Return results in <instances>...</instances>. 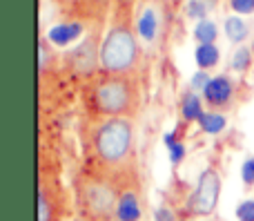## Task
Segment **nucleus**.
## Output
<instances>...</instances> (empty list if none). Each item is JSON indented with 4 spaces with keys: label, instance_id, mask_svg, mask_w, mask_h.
<instances>
[{
    "label": "nucleus",
    "instance_id": "1",
    "mask_svg": "<svg viewBox=\"0 0 254 221\" xmlns=\"http://www.w3.org/2000/svg\"><path fill=\"white\" fill-rule=\"evenodd\" d=\"M92 172L112 179L116 186H134L136 181V141L131 119H103L89 134Z\"/></svg>",
    "mask_w": 254,
    "mask_h": 221
},
{
    "label": "nucleus",
    "instance_id": "2",
    "mask_svg": "<svg viewBox=\"0 0 254 221\" xmlns=\"http://www.w3.org/2000/svg\"><path fill=\"white\" fill-rule=\"evenodd\" d=\"M136 36L138 31L134 25L131 4L119 0L101 43V70L105 74H134V70L140 63V47Z\"/></svg>",
    "mask_w": 254,
    "mask_h": 221
},
{
    "label": "nucleus",
    "instance_id": "3",
    "mask_svg": "<svg viewBox=\"0 0 254 221\" xmlns=\"http://www.w3.org/2000/svg\"><path fill=\"white\" fill-rule=\"evenodd\" d=\"M89 107L103 119H134L140 107V94L134 76L105 74L89 85Z\"/></svg>",
    "mask_w": 254,
    "mask_h": 221
},
{
    "label": "nucleus",
    "instance_id": "4",
    "mask_svg": "<svg viewBox=\"0 0 254 221\" xmlns=\"http://www.w3.org/2000/svg\"><path fill=\"white\" fill-rule=\"evenodd\" d=\"M121 188L98 172H83L76 179V201L85 221H116Z\"/></svg>",
    "mask_w": 254,
    "mask_h": 221
},
{
    "label": "nucleus",
    "instance_id": "5",
    "mask_svg": "<svg viewBox=\"0 0 254 221\" xmlns=\"http://www.w3.org/2000/svg\"><path fill=\"white\" fill-rule=\"evenodd\" d=\"M219 197H221V172L219 168L210 165L201 172L198 183L194 188V192L188 199V215H201L207 217L216 210L219 206Z\"/></svg>",
    "mask_w": 254,
    "mask_h": 221
},
{
    "label": "nucleus",
    "instance_id": "6",
    "mask_svg": "<svg viewBox=\"0 0 254 221\" xmlns=\"http://www.w3.org/2000/svg\"><path fill=\"white\" fill-rule=\"evenodd\" d=\"M101 43L103 40L98 36V31L92 34L89 38H85L78 47L69 52V56H67L69 65L80 74H92L94 67L101 65Z\"/></svg>",
    "mask_w": 254,
    "mask_h": 221
},
{
    "label": "nucleus",
    "instance_id": "7",
    "mask_svg": "<svg viewBox=\"0 0 254 221\" xmlns=\"http://www.w3.org/2000/svg\"><path fill=\"white\" fill-rule=\"evenodd\" d=\"M234 96V80L228 74H219L207 83V87L203 89V98H205L207 105H212V110H223L230 107Z\"/></svg>",
    "mask_w": 254,
    "mask_h": 221
},
{
    "label": "nucleus",
    "instance_id": "8",
    "mask_svg": "<svg viewBox=\"0 0 254 221\" xmlns=\"http://www.w3.org/2000/svg\"><path fill=\"white\" fill-rule=\"evenodd\" d=\"M58 190H56V183H49L45 179V174L40 177V186H38V221H58Z\"/></svg>",
    "mask_w": 254,
    "mask_h": 221
},
{
    "label": "nucleus",
    "instance_id": "9",
    "mask_svg": "<svg viewBox=\"0 0 254 221\" xmlns=\"http://www.w3.org/2000/svg\"><path fill=\"white\" fill-rule=\"evenodd\" d=\"M143 210H140V199L136 186L123 188L116 206V221H140Z\"/></svg>",
    "mask_w": 254,
    "mask_h": 221
},
{
    "label": "nucleus",
    "instance_id": "10",
    "mask_svg": "<svg viewBox=\"0 0 254 221\" xmlns=\"http://www.w3.org/2000/svg\"><path fill=\"white\" fill-rule=\"evenodd\" d=\"M85 31V25L80 20H71V22H61V25H54L47 31V43L56 45V47H67L69 43L80 38V34Z\"/></svg>",
    "mask_w": 254,
    "mask_h": 221
},
{
    "label": "nucleus",
    "instance_id": "11",
    "mask_svg": "<svg viewBox=\"0 0 254 221\" xmlns=\"http://www.w3.org/2000/svg\"><path fill=\"white\" fill-rule=\"evenodd\" d=\"M136 31L145 43H152L158 34V16L152 7H143L136 13Z\"/></svg>",
    "mask_w": 254,
    "mask_h": 221
},
{
    "label": "nucleus",
    "instance_id": "12",
    "mask_svg": "<svg viewBox=\"0 0 254 221\" xmlns=\"http://www.w3.org/2000/svg\"><path fill=\"white\" fill-rule=\"evenodd\" d=\"M63 7H67L74 16L78 18H87V16H94V13L103 11L107 7L110 0H58Z\"/></svg>",
    "mask_w": 254,
    "mask_h": 221
},
{
    "label": "nucleus",
    "instance_id": "13",
    "mask_svg": "<svg viewBox=\"0 0 254 221\" xmlns=\"http://www.w3.org/2000/svg\"><path fill=\"white\" fill-rule=\"evenodd\" d=\"M205 114L203 112V101L201 96H198L194 89H190V92L183 94V101H181V116H183V121H188V123H192V121H201V116Z\"/></svg>",
    "mask_w": 254,
    "mask_h": 221
},
{
    "label": "nucleus",
    "instance_id": "14",
    "mask_svg": "<svg viewBox=\"0 0 254 221\" xmlns=\"http://www.w3.org/2000/svg\"><path fill=\"white\" fill-rule=\"evenodd\" d=\"M194 58H196V65L201 70H210V67H216L221 61V49L216 45H196L194 49Z\"/></svg>",
    "mask_w": 254,
    "mask_h": 221
},
{
    "label": "nucleus",
    "instance_id": "15",
    "mask_svg": "<svg viewBox=\"0 0 254 221\" xmlns=\"http://www.w3.org/2000/svg\"><path fill=\"white\" fill-rule=\"evenodd\" d=\"M223 27H225V34H228L230 43H243V40L248 38V34H250V27L239 16H228Z\"/></svg>",
    "mask_w": 254,
    "mask_h": 221
},
{
    "label": "nucleus",
    "instance_id": "16",
    "mask_svg": "<svg viewBox=\"0 0 254 221\" xmlns=\"http://www.w3.org/2000/svg\"><path fill=\"white\" fill-rule=\"evenodd\" d=\"M216 36H219V27L214 20H201L194 27V40L198 45H216Z\"/></svg>",
    "mask_w": 254,
    "mask_h": 221
},
{
    "label": "nucleus",
    "instance_id": "17",
    "mask_svg": "<svg viewBox=\"0 0 254 221\" xmlns=\"http://www.w3.org/2000/svg\"><path fill=\"white\" fill-rule=\"evenodd\" d=\"M225 125H228V119H225L221 112H205V114L201 116V121H198V128L203 130L205 134H221L225 130Z\"/></svg>",
    "mask_w": 254,
    "mask_h": 221
},
{
    "label": "nucleus",
    "instance_id": "18",
    "mask_svg": "<svg viewBox=\"0 0 254 221\" xmlns=\"http://www.w3.org/2000/svg\"><path fill=\"white\" fill-rule=\"evenodd\" d=\"M254 63V52L250 47H239L237 52L230 56V70L234 72H248Z\"/></svg>",
    "mask_w": 254,
    "mask_h": 221
},
{
    "label": "nucleus",
    "instance_id": "19",
    "mask_svg": "<svg viewBox=\"0 0 254 221\" xmlns=\"http://www.w3.org/2000/svg\"><path fill=\"white\" fill-rule=\"evenodd\" d=\"M185 11H188V16L190 18H194V20H205V16H207V11H210V7H207L203 0H190L188 2V7H185Z\"/></svg>",
    "mask_w": 254,
    "mask_h": 221
},
{
    "label": "nucleus",
    "instance_id": "20",
    "mask_svg": "<svg viewBox=\"0 0 254 221\" xmlns=\"http://www.w3.org/2000/svg\"><path fill=\"white\" fill-rule=\"evenodd\" d=\"M237 219L239 221H254V199H246L239 204Z\"/></svg>",
    "mask_w": 254,
    "mask_h": 221
},
{
    "label": "nucleus",
    "instance_id": "21",
    "mask_svg": "<svg viewBox=\"0 0 254 221\" xmlns=\"http://www.w3.org/2000/svg\"><path fill=\"white\" fill-rule=\"evenodd\" d=\"M241 179L243 183H246V188H252L254 186V156L243 161L241 165Z\"/></svg>",
    "mask_w": 254,
    "mask_h": 221
},
{
    "label": "nucleus",
    "instance_id": "22",
    "mask_svg": "<svg viewBox=\"0 0 254 221\" xmlns=\"http://www.w3.org/2000/svg\"><path fill=\"white\" fill-rule=\"evenodd\" d=\"M210 80H212V76L207 74L205 70H196V74L192 76V80H190V85H192V89H194V92H198V89H205Z\"/></svg>",
    "mask_w": 254,
    "mask_h": 221
},
{
    "label": "nucleus",
    "instance_id": "23",
    "mask_svg": "<svg viewBox=\"0 0 254 221\" xmlns=\"http://www.w3.org/2000/svg\"><path fill=\"white\" fill-rule=\"evenodd\" d=\"M154 221H179V217H176V213L170 206H158L154 210Z\"/></svg>",
    "mask_w": 254,
    "mask_h": 221
},
{
    "label": "nucleus",
    "instance_id": "24",
    "mask_svg": "<svg viewBox=\"0 0 254 221\" xmlns=\"http://www.w3.org/2000/svg\"><path fill=\"white\" fill-rule=\"evenodd\" d=\"M167 150H170V161H172V165H179L181 161L185 159V146H183V141L174 143V146L167 147Z\"/></svg>",
    "mask_w": 254,
    "mask_h": 221
},
{
    "label": "nucleus",
    "instance_id": "25",
    "mask_svg": "<svg viewBox=\"0 0 254 221\" xmlns=\"http://www.w3.org/2000/svg\"><path fill=\"white\" fill-rule=\"evenodd\" d=\"M230 7L237 13H254V0H230Z\"/></svg>",
    "mask_w": 254,
    "mask_h": 221
},
{
    "label": "nucleus",
    "instance_id": "26",
    "mask_svg": "<svg viewBox=\"0 0 254 221\" xmlns=\"http://www.w3.org/2000/svg\"><path fill=\"white\" fill-rule=\"evenodd\" d=\"M203 2H205L207 7H210V9H214L216 4H219V0H203Z\"/></svg>",
    "mask_w": 254,
    "mask_h": 221
},
{
    "label": "nucleus",
    "instance_id": "27",
    "mask_svg": "<svg viewBox=\"0 0 254 221\" xmlns=\"http://www.w3.org/2000/svg\"><path fill=\"white\" fill-rule=\"evenodd\" d=\"M181 221H190V219H181Z\"/></svg>",
    "mask_w": 254,
    "mask_h": 221
},
{
    "label": "nucleus",
    "instance_id": "28",
    "mask_svg": "<svg viewBox=\"0 0 254 221\" xmlns=\"http://www.w3.org/2000/svg\"><path fill=\"white\" fill-rule=\"evenodd\" d=\"M252 52H254V45H252Z\"/></svg>",
    "mask_w": 254,
    "mask_h": 221
}]
</instances>
